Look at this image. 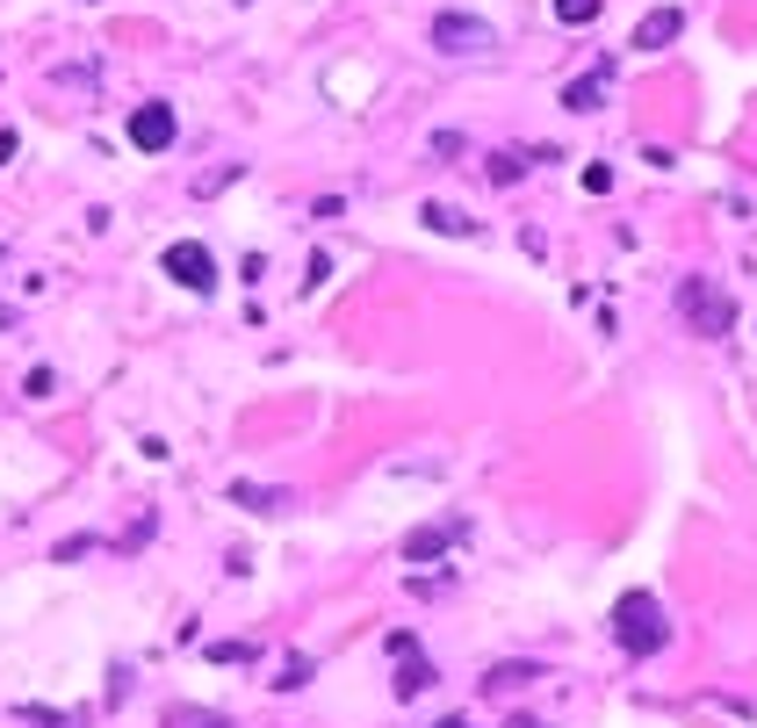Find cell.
I'll return each instance as SVG.
<instances>
[{"mask_svg":"<svg viewBox=\"0 0 757 728\" xmlns=\"http://www.w3.org/2000/svg\"><path fill=\"white\" fill-rule=\"evenodd\" d=\"M613 642L628 649V657H657V649H671V613H663L657 591H620V599H613Z\"/></svg>","mask_w":757,"mask_h":728,"instance_id":"6da1fadb","label":"cell"},{"mask_svg":"<svg viewBox=\"0 0 757 728\" xmlns=\"http://www.w3.org/2000/svg\"><path fill=\"white\" fill-rule=\"evenodd\" d=\"M678 317H686L700 340H721V332L736 325V303H729V289H715L707 275H686V282H678Z\"/></svg>","mask_w":757,"mask_h":728,"instance_id":"7a4b0ae2","label":"cell"},{"mask_svg":"<svg viewBox=\"0 0 757 728\" xmlns=\"http://www.w3.org/2000/svg\"><path fill=\"white\" fill-rule=\"evenodd\" d=\"M159 267L180 282V289H209V282H217V260H209V246H195V238H174V246L159 253Z\"/></svg>","mask_w":757,"mask_h":728,"instance_id":"3957f363","label":"cell"},{"mask_svg":"<svg viewBox=\"0 0 757 728\" xmlns=\"http://www.w3.org/2000/svg\"><path fill=\"white\" fill-rule=\"evenodd\" d=\"M433 43H441L448 58H476L483 43H498V37H491V22H476V14H441V22H433Z\"/></svg>","mask_w":757,"mask_h":728,"instance_id":"277c9868","label":"cell"},{"mask_svg":"<svg viewBox=\"0 0 757 728\" xmlns=\"http://www.w3.org/2000/svg\"><path fill=\"white\" fill-rule=\"evenodd\" d=\"M174 101H145V109L138 116H130V145H138V151H166V145H174Z\"/></svg>","mask_w":757,"mask_h":728,"instance_id":"5b68a950","label":"cell"},{"mask_svg":"<svg viewBox=\"0 0 757 728\" xmlns=\"http://www.w3.org/2000/svg\"><path fill=\"white\" fill-rule=\"evenodd\" d=\"M678 29H686V8H649L642 22H635V37H628V43H635V51H663Z\"/></svg>","mask_w":757,"mask_h":728,"instance_id":"8992f818","label":"cell"},{"mask_svg":"<svg viewBox=\"0 0 757 728\" xmlns=\"http://www.w3.org/2000/svg\"><path fill=\"white\" fill-rule=\"evenodd\" d=\"M454 541H462V520H426L419 534H404V555H412V563H426V555H448Z\"/></svg>","mask_w":757,"mask_h":728,"instance_id":"52a82bcc","label":"cell"},{"mask_svg":"<svg viewBox=\"0 0 757 728\" xmlns=\"http://www.w3.org/2000/svg\"><path fill=\"white\" fill-rule=\"evenodd\" d=\"M606 87H613V66H592L584 80H570V87H563V109H570V116H592L599 101H606Z\"/></svg>","mask_w":757,"mask_h":728,"instance_id":"ba28073f","label":"cell"},{"mask_svg":"<svg viewBox=\"0 0 757 728\" xmlns=\"http://www.w3.org/2000/svg\"><path fill=\"white\" fill-rule=\"evenodd\" d=\"M534 678H541V663H491V678H483V692L498 700V692H520V686H534Z\"/></svg>","mask_w":757,"mask_h":728,"instance_id":"9c48e42d","label":"cell"},{"mask_svg":"<svg viewBox=\"0 0 757 728\" xmlns=\"http://www.w3.org/2000/svg\"><path fill=\"white\" fill-rule=\"evenodd\" d=\"M232 505H246V512H275V505H289V491H275V483H232Z\"/></svg>","mask_w":757,"mask_h":728,"instance_id":"30bf717a","label":"cell"},{"mask_svg":"<svg viewBox=\"0 0 757 728\" xmlns=\"http://www.w3.org/2000/svg\"><path fill=\"white\" fill-rule=\"evenodd\" d=\"M397 663H404V671H397V700H419V692H426V686H433V663H419V657H412V649H404V657H397Z\"/></svg>","mask_w":757,"mask_h":728,"instance_id":"8fae6325","label":"cell"},{"mask_svg":"<svg viewBox=\"0 0 757 728\" xmlns=\"http://www.w3.org/2000/svg\"><path fill=\"white\" fill-rule=\"evenodd\" d=\"M426 224H433V232H448V238H469V232H476V224H469L454 203H426Z\"/></svg>","mask_w":757,"mask_h":728,"instance_id":"7c38bea8","label":"cell"},{"mask_svg":"<svg viewBox=\"0 0 757 728\" xmlns=\"http://www.w3.org/2000/svg\"><path fill=\"white\" fill-rule=\"evenodd\" d=\"M520 174H527V151H498V159H491V180H498V188H512Z\"/></svg>","mask_w":757,"mask_h":728,"instance_id":"4fadbf2b","label":"cell"},{"mask_svg":"<svg viewBox=\"0 0 757 728\" xmlns=\"http://www.w3.org/2000/svg\"><path fill=\"white\" fill-rule=\"evenodd\" d=\"M592 14H599V0H556V22H570V29L592 22Z\"/></svg>","mask_w":757,"mask_h":728,"instance_id":"5bb4252c","label":"cell"},{"mask_svg":"<svg viewBox=\"0 0 757 728\" xmlns=\"http://www.w3.org/2000/svg\"><path fill=\"white\" fill-rule=\"evenodd\" d=\"M275 686H282V692H296V686H311V657H289V663H282V678H275Z\"/></svg>","mask_w":757,"mask_h":728,"instance_id":"9a60e30c","label":"cell"},{"mask_svg":"<svg viewBox=\"0 0 757 728\" xmlns=\"http://www.w3.org/2000/svg\"><path fill=\"white\" fill-rule=\"evenodd\" d=\"M51 390H58L51 368H29V375H22V397H51Z\"/></svg>","mask_w":757,"mask_h":728,"instance_id":"2e32d148","label":"cell"},{"mask_svg":"<svg viewBox=\"0 0 757 728\" xmlns=\"http://www.w3.org/2000/svg\"><path fill=\"white\" fill-rule=\"evenodd\" d=\"M14 159V130H0V166H8Z\"/></svg>","mask_w":757,"mask_h":728,"instance_id":"e0dca14e","label":"cell"},{"mask_svg":"<svg viewBox=\"0 0 757 728\" xmlns=\"http://www.w3.org/2000/svg\"><path fill=\"white\" fill-rule=\"evenodd\" d=\"M433 728H469V715H448V721H433Z\"/></svg>","mask_w":757,"mask_h":728,"instance_id":"ac0fdd59","label":"cell"}]
</instances>
